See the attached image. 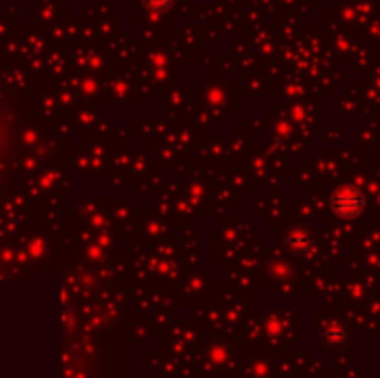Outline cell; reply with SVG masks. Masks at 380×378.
Returning a JSON list of instances; mask_svg holds the SVG:
<instances>
[{"label": "cell", "mask_w": 380, "mask_h": 378, "mask_svg": "<svg viewBox=\"0 0 380 378\" xmlns=\"http://www.w3.org/2000/svg\"><path fill=\"white\" fill-rule=\"evenodd\" d=\"M287 248L291 250V252H298V254H303V252H307L309 248H311V238H309V234L307 232H291L289 236H287Z\"/></svg>", "instance_id": "7a4b0ae2"}, {"label": "cell", "mask_w": 380, "mask_h": 378, "mask_svg": "<svg viewBox=\"0 0 380 378\" xmlns=\"http://www.w3.org/2000/svg\"><path fill=\"white\" fill-rule=\"evenodd\" d=\"M329 207L336 213L338 218H358L362 211L367 207V201H365V194L360 189L352 187V185H345V187H338L332 199H329Z\"/></svg>", "instance_id": "6da1fadb"}]
</instances>
